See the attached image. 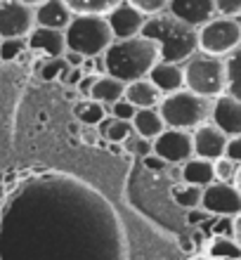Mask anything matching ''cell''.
<instances>
[{"label": "cell", "mask_w": 241, "mask_h": 260, "mask_svg": "<svg viewBox=\"0 0 241 260\" xmlns=\"http://www.w3.org/2000/svg\"><path fill=\"white\" fill-rule=\"evenodd\" d=\"M159 59V45L142 34L114 41L102 55L104 74H111L114 78H121L123 83L147 78Z\"/></svg>", "instance_id": "obj_1"}, {"label": "cell", "mask_w": 241, "mask_h": 260, "mask_svg": "<svg viewBox=\"0 0 241 260\" xmlns=\"http://www.w3.org/2000/svg\"><path fill=\"white\" fill-rule=\"evenodd\" d=\"M142 36L159 45L161 59L165 62L185 64L194 52H199V28L173 17L168 10L147 17Z\"/></svg>", "instance_id": "obj_2"}, {"label": "cell", "mask_w": 241, "mask_h": 260, "mask_svg": "<svg viewBox=\"0 0 241 260\" xmlns=\"http://www.w3.org/2000/svg\"><path fill=\"white\" fill-rule=\"evenodd\" d=\"M185 88L201 97L215 100L227 92V57H215L206 52H194L185 64Z\"/></svg>", "instance_id": "obj_3"}, {"label": "cell", "mask_w": 241, "mask_h": 260, "mask_svg": "<svg viewBox=\"0 0 241 260\" xmlns=\"http://www.w3.org/2000/svg\"><path fill=\"white\" fill-rule=\"evenodd\" d=\"M213 109V100L201 97L192 90H175L161 97L159 114L163 116L165 128H178V130H194L196 125L206 123L211 118Z\"/></svg>", "instance_id": "obj_4"}, {"label": "cell", "mask_w": 241, "mask_h": 260, "mask_svg": "<svg viewBox=\"0 0 241 260\" xmlns=\"http://www.w3.org/2000/svg\"><path fill=\"white\" fill-rule=\"evenodd\" d=\"M66 50L81 52L83 57H102L114 38L109 21L102 14H74V19L64 28Z\"/></svg>", "instance_id": "obj_5"}, {"label": "cell", "mask_w": 241, "mask_h": 260, "mask_svg": "<svg viewBox=\"0 0 241 260\" xmlns=\"http://www.w3.org/2000/svg\"><path fill=\"white\" fill-rule=\"evenodd\" d=\"M241 48V19L215 14L211 21L199 26V50L206 55L229 57Z\"/></svg>", "instance_id": "obj_6"}, {"label": "cell", "mask_w": 241, "mask_h": 260, "mask_svg": "<svg viewBox=\"0 0 241 260\" xmlns=\"http://www.w3.org/2000/svg\"><path fill=\"white\" fill-rule=\"evenodd\" d=\"M201 208L218 218H236L241 213V192L234 182H220L215 180L203 187Z\"/></svg>", "instance_id": "obj_7"}, {"label": "cell", "mask_w": 241, "mask_h": 260, "mask_svg": "<svg viewBox=\"0 0 241 260\" xmlns=\"http://www.w3.org/2000/svg\"><path fill=\"white\" fill-rule=\"evenodd\" d=\"M36 26V10L19 0H0V41L26 38Z\"/></svg>", "instance_id": "obj_8"}, {"label": "cell", "mask_w": 241, "mask_h": 260, "mask_svg": "<svg viewBox=\"0 0 241 260\" xmlns=\"http://www.w3.org/2000/svg\"><path fill=\"white\" fill-rule=\"evenodd\" d=\"M154 154H159L168 166H182L187 158L194 156L192 130L165 128L156 140H154Z\"/></svg>", "instance_id": "obj_9"}, {"label": "cell", "mask_w": 241, "mask_h": 260, "mask_svg": "<svg viewBox=\"0 0 241 260\" xmlns=\"http://www.w3.org/2000/svg\"><path fill=\"white\" fill-rule=\"evenodd\" d=\"M227 140L229 135L222 133L213 121H206V123L196 125L192 130V142H194V156L208 158V161H215V158L225 156V149H227Z\"/></svg>", "instance_id": "obj_10"}, {"label": "cell", "mask_w": 241, "mask_h": 260, "mask_svg": "<svg viewBox=\"0 0 241 260\" xmlns=\"http://www.w3.org/2000/svg\"><path fill=\"white\" fill-rule=\"evenodd\" d=\"M107 21H109L111 31H114V38L121 41V38H132V36L142 34L147 17L140 12L137 7H132L128 0H123L121 5H116L107 14Z\"/></svg>", "instance_id": "obj_11"}, {"label": "cell", "mask_w": 241, "mask_h": 260, "mask_svg": "<svg viewBox=\"0 0 241 260\" xmlns=\"http://www.w3.org/2000/svg\"><path fill=\"white\" fill-rule=\"evenodd\" d=\"M26 45L33 55L50 59V57H64L66 52V38L64 31L59 28H48V26H38L36 24L31 28V34L26 36Z\"/></svg>", "instance_id": "obj_12"}, {"label": "cell", "mask_w": 241, "mask_h": 260, "mask_svg": "<svg viewBox=\"0 0 241 260\" xmlns=\"http://www.w3.org/2000/svg\"><path fill=\"white\" fill-rule=\"evenodd\" d=\"M211 121H213L222 133L232 135H241V100L232 97L229 92L215 97L213 109H211Z\"/></svg>", "instance_id": "obj_13"}, {"label": "cell", "mask_w": 241, "mask_h": 260, "mask_svg": "<svg viewBox=\"0 0 241 260\" xmlns=\"http://www.w3.org/2000/svg\"><path fill=\"white\" fill-rule=\"evenodd\" d=\"M168 12L199 28L218 14V7H215V0H170Z\"/></svg>", "instance_id": "obj_14"}, {"label": "cell", "mask_w": 241, "mask_h": 260, "mask_svg": "<svg viewBox=\"0 0 241 260\" xmlns=\"http://www.w3.org/2000/svg\"><path fill=\"white\" fill-rule=\"evenodd\" d=\"M147 78L161 90V95H168V92H175V90L185 88V71H182V64L165 62V59H159V62L154 64V69L149 71Z\"/></svg>", "instance_id": "obj_15"}, {"label": "cell", "mask_w": 241, "mask_h": 260, "mask_svg": "<svg viewBox=\"0 0 241 260\" xmlns=\"http://www.w3.org/2000/svg\"><path fill=\"white\" fill-rule=\"evenodd\" d=\"M74 12L69 10V5L64 0H45L36 7V24L38 26H48V28H64L71 24Z\"/></svg>", "instance_id": "obj_16"}, {"label": "cell", "mask_w": 241, "mask_h": 260, "mask_svg": "<svg viewBox=\"0 0 241 260\" xmlns=\"http://www.w3.org/2000/svg\"><path fill=\"white\" fill-rule=\"evenodd\" d=\"M125 100L135 107V109H149V107H159L161 102V90L154 85L149 78H137V81L125 83Z\"/></svg>", "instance_id": "obj_17"}, {"label": "cell", "mask_w": 241, "mask_h": 260, "mask_svg": "<svg viewBox=\"0 0 241 260\" xmlns=\"http://www.w3.org/2000/svg\"><path fill=\"white\" fill-rule=\"evenodd\" d=\"M123 95H125V83L121 81V78H114L111 74H97L88 97H92L95 102L104 104L107 111H109L111 104L118 102V100H123Z\"/></svg>", "instance_id": "obj_18"}, {"label": "cell", "mask_w": 241, "mask_h": 260, "mask_svg": "<svg viewBox=\"0 0 241 260\" xmlns=\"http://www.w3.org/2000/svg\"><path fill=\"white\" fill-rule=\"evenodd\" d=\"M180 178H182V182H189V185L208 187L211 182H215V166H213V161H208V158L192 156L182 164Z\"/></svg>", "instance_id": "obj_19"}, {"label": "cell", "mask_w": 241, "mask_h": 260, "mask_svg": "<svg viewBox=\"0 0 241 260\" xmlns=\"http://www.w3.org/2000/svg\"><path fill=\"white\" fill-rule=\"evenodd\" d=\"M132 130L147 140H156L165 130V121L159 114V107H149V109H137L132 116Z\"/></svg>", "instance_id": "obj_20"}, {"label": "cell", "mask_w": 241, "mask_h": 260, "mask_svg": "<svg viewBox=\"0 0 241 260\" xmlns=\"http://www.w3.org/2000/svg\"><path fill=\"white\" fill-rule=\"evenodd\" d=\"M99 130V137H104L109 144H123L125 137L132 135V121H123V118L116 116H104V121L97 125Z\"/></svg>", "instance_id": "obj_21"}, {"label": "cell", "mask_w": 241, "mask_h": 260, "mask_svg": "<svg viewBox=\"0 0 241 260\" xmlns=\"http://www.w3.org/2000/svg\"><path fill=\"white\" fill-rule=\"evenodd\" d=\"M107 114H109L107 107L95 102L92 97H85V100L76 102V107H74V116H76L83 125H99Z\"/></svg>", "instance_id": "obj_22"}, {"label": "cell", "mask_w": 241, "mask_h": 260, "mask_svg": "<svg viewBox=\"0 0 241 260\" xmlns=\"http://www.w3.org/2000/svg\"><path fill=\"white\" fill-rule=\"evenodd\" d=\"M173 201L185 208V211H192V208H201V199H203V187L189 185V182H178V185L170 189Z\"/></svg>", "instance_id": "obj_23"}, {"label": "cell", "mask_w": 241, "mask_h": 260, "mask_svg": "<svg viewBox=\"0 0 241 260\" xmlns=\"http://www.w3.org/2000/svg\"><path fill=\"white\" fill-rule=\"evenodd\" d=\"M208 255L213 260H234V258H241V246L236 244L234 237L215 234L211 239V244H208Z\"/></svg>", "instance_id": "obj_24"}, {"label": "cell", "mask_w": 241, "mask_h": 260, "mask_svg": "<svg viewBox=\"0 0 241 260\" xmlns=\"http://www.w3.org/2000/svg\"><path fill=\"white\" fill-rule=\"evenodd\" d=\"M64 3L69 5L74 14H102V17H107L123 0H64Z\"/></svg>", "instance_id": "obj_25"}, {"label": "cell", "mask_w": 241, "mask_h": 260, "mask_svg": "<svg viewBox=\"0 0 241 260\" xmlns=\"http://www.w3.org/2000/svg\"><path fill=\"white\" fill-rule=\"evenodd\" d=\"M69 62L64 57H50V59H43L38 71H41L43 81H64L66 74H69Z\"/></svg>", "instance_id": "obj_26"}, {"label": "cell", "mask_w": 241, "mask_h": 260, "mask_svg": "<svg viewBox=\"0 0 241 260\" xmlns=\"http://www.w3.org/2000/svg\"><path fill=\"white\" fill-rule=\"evenodd\" d=\"M227 92L241 100V48L227 57Z\"/></svg>", "instance_id": "obj_27"}, {"label": "cell", "mask_w": 241, "mask_h": 260, "mask_svg": "<svg viewBox=\"0 0 241 260\" xmlns=\"http://www.w3.org/2000/svg\"><path fill=\"white\" fill-rule=\"evenodd\" d=\"M125 149V154H132V156H140V158H145L149 156L154 151V142L152 140H147V137L137 135V133H132V135L125 137V142L121 144Z\"/></svg>", "instance_id": "obj_28"}, {"label": "cell", "mask_w": 241, "mask_h": 260, "mask_svg": "<svg viewBox=\"0 0 241 260\" xmlns=\"http://www.w3.org/2000/svg\"><path fill=\"white\" fill-rule=\"evenodd\" d=\"M26 50H28L26 38H5V41H0V59L3 62L19 59Z\"/></svg>", "instance_id": "obj_29"}, {"label": "cell", "mask_w": 241, "mask_h": 260, "mask_svg": "<svg viewBox=\"0 0 241 260\" xmlns=\"http://www.w3.org/2000/svg\"><path fill=\"white\" fill-rule=\"evenodd\" d=\"M213 166H215V180H220V182H234L239 164H234L227 156H220L213 161Z\"/></svg>", "instance_id": "obj_30"}, {"label": "cell", "mask_w": 241, "mask_h": 260, "mask_svg": "<svg viewBox=\"0 0 241 260\" xmlns=\"http://www.w3.org/2000/svg\"><path fill=\"white\" fill-rule=\"evenodd\" d=\"M132 7H137L140 12L145 17H152V14H159V12H165L170 0H128Z\"/></svg>", "instance_id": "obj_31"}, {"label": "cell", "mask_w": 241, "mask_h": 260, "mask_svg": "<svg viewBox=\"0 0 241 260\" xmlns=\"http://www.w3.org/2000/svg\"><path fill=\"white\" fill-rule=\"evenodd\" d=\"M135 107H132L128 100H118V102H114L111 104V109H109V114L111 116H116V118H123V121H132V116H135Z\"/></svg>", "instance_id": "obj_32"}, {"label": "cell", "mask_w": 241, "mask_h": 260, "mask_svg": "<svg viewBox=\"0 0 241 260\" xmlns=\"http://www.w3.org/2000/svg\"><path fill=\"white\" fill-rule=\"evenodd\" d=\"M218 14L225 17H241V0H215Z\"/></svg>", "instance_id": "obj_33"}, {"label": "cell", "mask_w": 241, "mask_h": 260, "mask_svg": "<svg viewBox=\"0 0 241 260\" xmlns=\"http://www.w3.org/2000/svg\"><path fill=\"white\" fill-rule=\"evenodd\" d=\"M225 156L232 158L234 164L241 166V135H232L227 140V149H225Z\"/></svg>", "instance_id": "obj_34"}, {"label": "cell", "mask_w": 241, "mask_h": 260, "mask_svg": "<svg viewBox=\"0 0 241 260\" xmlns=\"http://www.w3.org/2000/svg\"><path fill=\"white\" fill-rule=\"evenodd\" d=\"M142 164H145V168H149V171H163V168H168V164H165L159 154H154V151L149 156L142 158Z\"/></svg>", "instance_id": "obj_35"}, {"label": "cell", "mask_w": 241, "mask_h": 260, "mask_svg": "<svg viewBox=\"0 0 241 260\" xmlns=\"http://www.w3.org/2000/svg\"><path fill=\"white\" fill-rule=\"evenodd\" d=\"M83 76H85V74H83L81 67H71L69 74H66V78H64V85H66V88H76L78 83H81Z\"/></svg>", "instance_id": "obj_36"}, {"label": "cell", "mask_w": 241, "mask_h": 260, "mask_svg": "<svg viewBox=\"0 0 241 260\" xmlns=\"http://www.w3.org/2000/svg\"><path fill=\"white\" fill-rule=\"evenodd\" d=\"M85 144H97L99 142V130H97V125H83V137H81Z\"/></svg>", "instance_id": "obj_37"}, {"label": "cell", "mask_w": 241, "mask_h": 260, "mask_svg": "<svg viewBox=\"0 0 241 260\" xmlns=\"http://www.w3.org/2000/svg\"><path fill=\"white\" fill-rule=\"evenodd\" d=\"M211 213L203 211V208H192V211H187V220H189V225H199L203 220H208Z\"/></svg>", "instance_id": "obj_38"}, {"label": "cell", "mask_w": 241, "mask_h": 260, "mask_svg": "<svg viewBox=\"0 0 241 260\" xmlns=\"http://www.w3.org/2000/svg\"><path fill=\"white\" fill-rule=\"evenodd\" d=\"M95 78H97V74H85V76L81 78V83H78L76 88L81 90V92H83L85 97H88V95H90V90H92V83H95Z\"/></svg>", "instance_id": "obj_39"}, {"label": "cell", "mask_w": 241, "mask_h": 260, "mask_svg": "<svg viewBox=\"0 0 241 260\" xmlns=\"http://www.w3.org/2000/svg\"><path fill=\"white\" fill-rule=\"evenodd\" d=\"M64 59L69 62V67H83V59H85V57H83L81 52H74V50H66V52H64Z\"/></svg>", "instance_id": "obj_40"}, {"label": "cell", "mask_w": 241, "mask_h": 260, "mask_svg": "<svg viewBox=\"0 0 241 260\" xmlns=\"http://www.w3.org/2000/svg\"><path fill=\"white\" fill-rule=\"evenodd\" d=\"M83 74H95V57H85V59H83Z\"/></svg>", "instance_id": "obj_41"}, {"label": "cell", "mask_w": 241, "mask_h": 260, "mask_svg": "<svg viewBox=\"0 0 241 260\" xmlns=\"http://www.w3.org/2000/svg\"><path fill=\"white\" fill-rule=\"evenodd\" d=\"M232 237H234V239H236V244H239V246H241V213H239V215H236V218H234V232H232Z\"/></svg>", "instance_id": "obj_42"}, {"label": "cell", "mask_w": 241, "mask_h": 260, "mask_svg": "<svg viewBox=\"0 0 241 260\" xmlns=\"http://www.w3.org/2000/svg\"><path fill=\"white\" fill-rule=\"evenodd\" d=\"M19 3H24V5H28V7H33L36 10V7L41 5V3H45V0H19Z\"/></svg>", "instance_id": "obj_43"}, {"label": "cell", "mask_w": 241, "mask_h": 260, "mask_svg": "<svg viewBox=\"0 0 241 260\" xmlns=\"http://www.w3.org/2000/svg\"><path fill=\"white\" fill-rule=\"evenodd\" d=\"M234 185L239 187V192H241V166H239V171H236V178H234Z\"/></svg>", "instance_id": "obj_44"}, {"label": "cell", "mask_w": 241, "mask_h": 260, "mask_svg": "<svg viewBox=\"0 0 241 260\" xmlns=\"http://www.w3.org/2000/svg\"><path fill=\"white\" fill-rule=\"evenodd\" d=\"M189 260H213L211 255H194V258H189Z\"/></svg>", "instance_id": "obj_45"}, {"label": "cell", "mask_w": 241, "mask_h": 260, "mask_svg": "<svg viewBox=\"0 0 241 260\" xmlns=\"http://www.w3.org/2000/svg\"><path fill=\"white\" fill-rule=\"evenodd\" d=\"M234 260H241V258H234Z\"/></svg>", "instance_id": "obj_46"}]
</instances>
